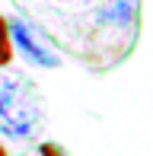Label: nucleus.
<instances>
[{
    "label": "nucleus",
    "instance_id": "f257e3e1",
    "mask_svg": "<svg viewBox=\"0 0 153 156\" xmlns=\"http://www.w3.org/2000/svg\"><path fill=\"white\" fill-rule=\"evenodd\" d=\"M35 105L29 102L23 83L19 80H0V118H3V131L13 137H29L32 124H35Z\"/></svg>",
    "mask_w": 153,
    "mask_h": 156
},
{
    "label": "nucleus",
    "instance_id": "f03ea898",
    "mask_svg": "<svg viewBox=\"0 0 153 156\" xmlns=\"http://www.w3.org/2000/svg\"><path fill=\"white\" fill-rule=\"evenodd\" d=\"M10 35H13V41H16V48L23 51L26 61H32L35 67H58V58H54L45 45H38V38L32 35V29L26 23L13 19V23H10Z\"/></svg>",
    "mask_w": 153,
    "mask_h": 156
},
{
    "label": "nucleus",
    "instance_id": "7ed1b4c3",
    "mask_svg": "<svg viewBox=\"0 0 153 156\" xmlns=\"http://www.w3.org/2000/svg\"><path fill=\"white\" fill-rule=\"evenodd\" d=\"M134 10H137V0H112L109 6L99 10V23L115 26V29H124V26L134 23Z\"/></svg>",
    "mask_w": 153,
    "mask_h": 156
},
{
    "label": "nucleus",
    "instance_id": "20e7f679",
    "mask_svg": "<svg viewBox=\"0 0 153 156\" xmlns=\"http://www.w3.org/2000/svg\"><path fill=\"white\" fill-rule=\"evenodd\" d=\"M13 58V48H10V32H6V23L0 19V67L3 64H10Z\"/></svg>",
    "mask_w": 153,
    "mask_h": 156
},
{
    "label": "nucleus",
    "instance_id": "39448f33",
    "mask_svg": "<svg viewBox=\"0 0 153 156\" xmlns=\"http://www.w3.org/2000/svg\"><path fill=\"white\" fill-rule=\"evenodd\" d=\"M41 153H45V156H61L58 150H54V147H41Z\"/></svg>",
    "mask_w": 153,
    "mask_h": 156
},
{
    "label": "nucleus",
    "instance_id": "423d86ee",
    "mask_svg": "<svg viewBox=\"0 0 153 156\" xmlns=\"http://www.w3.org/2000/svg\"><path fill=\"white\" fill-rule=\"evenodd\" d=\"M0 156H6V153H3V147H0Z\"/></svg>",
    "mask_w": 153,
    "mask_h": 156
}]
</instances>
